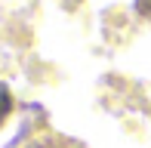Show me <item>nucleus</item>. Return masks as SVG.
Masks as SVG:
<instances>
[{"instance_id": "nucleus-1", "label": "nucleus", "mask_w": 151, "mask_h": 148, "mask_svg": "<svg viewBox=\"0 0 151 148\" xmlns=\"http://www.w3.org/2000/svg\"><path fill=\"white\" fill-rule=\"evenodd\" d=\"M12 111V96H9V86L0 83V124L6 120V114Z\"/></svg>"}, {"instance_id": "nucleus-2", "label": "nucleus", "mask_w": 151, "mask_h": 148, "mask_svg": "<svg viewBox=\"0 0 151 148\" xmlns=\"http://www.w3.org/2000/svg\"><path fill=\"white\" fill-rule=\"evenodd\" d=\"M136 12H139L142 19H148V22H151V0H136Z\"/></svg>"}]
</instances>
